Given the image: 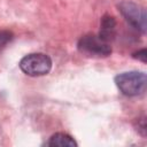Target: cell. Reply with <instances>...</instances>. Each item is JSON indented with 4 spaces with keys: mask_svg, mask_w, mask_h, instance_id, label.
<instances>
[{
    "mask_svg": "<svg viewBox=\"0 0 147 147\" xmlns=\"http://www.w3.org/2000/svg\"><path fill=\"white\" fill-rule=\"evenodd\" d=\"M115 30H116V21L113 16L105 15L101 20V31H100V37L105 39L106 41H110L114 36H115Z\"/></svg>",
    "mask_w": 147,
    "mask_h": 147,
    "instance_id": "obj_5",
    "label": "cell"
},
{
    "mask_svg": "<svg viewBox=\"0 0 147 147\" xmlns=\"http://www.w3.org/2000/svg\"><path fill=\"white\" fill-rule=\"evenodd\" d=\"M47 146H57V147H74L77 146V142L67 133H55L53 134L46 144Z\"/></svg>",
    "mask_w": 147,
    "mask_h": 147,
    "instance_id": "obj_6",
    "label": "cell"
},
{
    "mask_svg": "<svg viewBox=\"0 0 147 147\" xmlns=\"http://www.w3.org/2000/svg\"><path fill=\"white\" fill-rule=\"evenodd\" d=\"M115 83L118 90L127 96H137L146 91L147 77L141 71H127L115 77Z\"/></svg>",
    "mask_w": 147,
    "mask_h": 147,
    "instance_id": "obj_1",
    "label": "cell"
},
{
    "mask_svg": "<svg viewBox=\"0 0 147 147\" xmlns=\"http://www.w3.org/2000/svg\"><path fill=\"white\" fill-rule=\"evenodd\" d=\"M133 57H134V59H138V60H140V61H142V62H146V61H147V53H146V49L142 48L141 51H138L137 53L133 54Z\"/></svg>",
    "mask_w": 147,
    "mask_h": 147,
    "instance_id": "obj_8",
    "label": "cell"
},
{
    "mask_svg": "<svg viewBox=\"0 0 147 147\" xmlns=\"http://www.w3.org/2000/svg\"><path fill=\"white\" fill-rule=\"evenodd\" d=\"M13 39V33L7 30H0V51Z\"/></svg>",
    "mask_w": 147,
    "mask_h": 147,
    "instance_id": "obj_7",
    "label": "cell"
},
{
    "mask_svg": "<svg viewBox=\"0 0 147 147\" xmlns=\"http://www.w3.org/2000/svg\"><path fill=\"white\" fill-rule=\"evenodd\" d=\"M77 46L79 52L90 56H108L111 53L109 42L102 39L100 36L95 34H87L82 37Z\"/></svg>",
    "mask_w": 147,
    "mask_h": 147,
    "instance_id": "obj_4",
    "label": "cell"
},
{
    "mask_svg": "<svg viewBox=\"0 0 147 147\" xmlns=\"http://www.w3.org/2000/svg\"><path fill=\"white\" fill-rule=\"evenodd\" d=\"M20 68L29 76H42L49 72L52 68V60L44 53H32L21 60Z\"/></svg>",
    "mask_w": 147,
    "mask_h": 147,
    "instance_id": "obj_2",
    "label": "cell"
},
{
    "mask_svg": "<svg viewBox=\"0 0 147 147\" xmlns=\"http://www.w3.org/2000/svg\"><path fill=\"white\" fill-rule=\"evenodd\" d=\"M140 122H141V124H138V131L142 134V136H146V121H145V118H140Z\"/></svg>",
    "mask_w": 147,
    "mask_h": 147,
    "instance_id": "obj_9",
    "label": "cell"
},
{
    "mask_svg": "<svg viewBox=\"0 0 147 147\" xmlns=\"http://www.w3.org/2000/svg\"><path fill=\"white\" fill-rule=\"evenodd\" d=\"M118 9L130 25L141 31L142 33L146 32L147 15L146 10L142 7L131 1H122L121 3H118Z\"/></svg>",
    "mask_w": 147,
    "mask_h": 147,
    "instance_id": "obj_3",
    "label": "cell"
}]
</instances>
